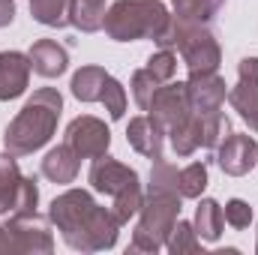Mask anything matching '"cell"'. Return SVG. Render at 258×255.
<instances>
[{
    "instance_id": "4dcf8cb0",
    "label": "cell",
    "mask_w": 258,
    "mask_h": 255,
    "mask_svg": "<svg viewBox=\"0 0 258 255\" xmlns=\"http://www.w3.org/2000/svg\"><path fill=\"white\" fill-rule=\"evenodd\" d=\"M156 90H159V81H156L147 69H138V72L132 75V96H135L138 108L147 111V105H150V99H153Z\"/></svg>"
},
{
    "instance_id": "603a6c76",
    "label": "cell",
    "mask_w": 258,
    "mask_h": 255,
    "mask_svg": "<svg viewBox=\"0 0 258 255\" xmlns=\"http://www.w3.org/2000/svg\"><path fill=\"white\" fill-rule=\"evenodd\" d=\"M171 135V147L177 156H192L195 147H201V117L192 114L189 120H183L177 129L168 132Z\"/></svg>"
},
{
    "instance_id": "e0dca14e",
    "label": "cell",
    "mask_w": 258,
    "mask_h": 255,
    "mask_svg": "<svg viewBox=\"0 0 258 255\" xmlns=\"http://www.w3.org/2000/svg\"><path fill=\"white\" fill-rule=\"evenodd\" d=\"M78 153L69 144H57L45 153L42 159V177H48L51 183H72L78 177Z\"/></svg>"
},
{
    "instance_id": "f546056e",
    "label": "cell",
    "mask_w": 258,
    "mask_h": 255,
    "mask_svg": "<svg viewBox=\"0 0 258 255\" xmlns=\"http://www.w3.org/2000/svg\"><path fill=\"white\" fill-rule=\"evenodd\" d=\"M159 84H165V81H171L174 78V72H177V57H174V51L171 48H159L150 60H147V66H144Z\"/></svg>"
},
{
    "instance_id": "7c38bea8",
    "label": "cell",
    "mask_w": 258,
    "mask_h": 255,
    "mask_svg": "<svg viewBox=\"0 0 258 255\" xmlns=\"http://www.w3.org/2000/svg\"><path fill=\"white\" fill-rule=\"evenodd\" d=\"M87 180H90V186H93L96 192H102V195H111V198H114L117 192L129 189V186H138V171L102 153V156H96V159H93Z\"/></svg>"
},
{
    "instance_id": "30bf717a",
    "label": "cell",
    "mask_w": 258,
    "mask_h": 255,
    "mask_svg": "<svg viewBox=\"0 0 258 255\" xmlns=\"http://www.w3.org/2000/svg\"><path fill=\"white\" fill-rule=\"evenodd\" d=\"M237 72H240V78L228 90V102L246 120V126L258 132V57H243Z\"/></svg>"
},
{
    "instance_id": "8fae6325",
    "label": "cell",
    "mask_w": 258,
    "mask_h": 255,
    "mask_svg": "<svg viewBox=\"0 0 258 255\" xmlns=\"http://www.w3.org/2000/svg\"><path fill=\"white\" fill-rule=\"evenodd\" d=\"M216 162L225 174L243 177L258 165V144L252 135H237L231 132L219 147H216Z\"/></svg>"
},
{
    "instance_id": "5b68a950",
    "label": "cell",
    "mask_w": 258,
    "mask_h": 255,
    "mask_svg": "<svg viewBox=\"0 0 258 255\" xmlns=\"http://www.w3.org/2000/svg\"><path fill=\"white\" fill-rule=\"evenodd\" d=\"M159 48H177L183 63L189 66V72H216V66L222 60L219 42L213 39V33L204 24H189L171 15V24L165 27V33L156 39Z\"/></svg>"
},
{
    "instance_id": "44dd1931",
    "label": "cell",
    "mask_w": 258,
    "mask_h": 255,
    "mask_svg": "<svg viewBox=\"0 0 258 255\" xmlns=\"http://www.w3.org/2000/svg\"><path fill=\"white\" fill-rule=\"evenodd\" d=\"M198 117H201V147L216 150L231 135V120L219 108L216 111H207V114H198Z\"/></svg>"
},
{
    "instance_id": "4316f807",
    "label": "cell",
    "mask_w": 258,
    "mask_h": 255,
    "mask_svg": "<svg viewBox=\"0 0 258 255\" xmlns=\"http://www.w3.org/2000/svg\"><path fill=\"white\" fill-rule=\"evenodd\" d=\"M177 180H180V171H177L171 162L156 159V162H153V168H150V183H147V192H174V195H180Z\"/></svg>"
},
{
    "instance_id": "7402d4cb",
    "label": "cell",
    "mask_w": 258,
    "mask_h": 255,
    "mask_svg": "<svg viewBox=\"0 0 258 255\" xmlns=\"http://www.w3.org/2000/svg\"><path fill=\"white\" fill-rule=\"evenodd\" d=\"M165 249H168L171 255H195V252H201L198 231H195L192 222L177 219L174 228H171V234H168V240H165Z\"/></svg>"
},
{
    "instance_id": "ac0fdd59",
    "label": "cell",
    "mask_w": 258,
    "mask_h": 255,
    "mask_svg": "<svg viewBox=\"0 0 258 255\" xmlns=\"http://www.w3.org/2000/svg\"><path fill=\"white\" fill-rule=\"evenodd\" d=\"M105 81H108V72L102 66H81L75 75H72V96L78 102H99L102 99V90H105Z\"/></svg>"
},
{
    "instance_id": "3957f363",
    "label": "cell",
    "mask_w": 258,
    "mask_h": 255,
    "mask_svg": "<svg viewBox=\"0 0 258 255\" xmlns=\"http://www.w3.org/2000/svg\"><path fill=\"white\" fill-rule=\"evenodd\" d=\"M171 24V12L162 0H117L105 12V33L114 42L159 39Z\"/></svg>"
},
{
    "instance_id": "7a4b0ae2",
    "label": "cell",
    "mask_w": 258,
    "mask_h": 255,
    "mask_svg": "<svg viewBox=\"0 0 258 255\" xmlns=\"http://www.w3.org/2000/svg\"><path fill=\"white\" fill-rule=\"evenodd\" d=\"M60 111H63V96L54 87H39L3 132L6 150L15 156H27L33 150L45 147L57 129Z\"/></svg>"
},
{
    "instance_id": "d590c367",
    "label": "cell",
    "mask_w": 258,
    "mask_h": 255,
    "mask_svg": "<svg viewBox=\"0 0 258 255\" xmlns=\"http://www.w3.org/2000/svg\"><path fill=\"white\" fill-rule=\"evenodd\" d=\"M255 252H258V243H255Z\"/></svg>"
},
{
    "instance_id": "5bb4252c",
    "label": "cell",
    "mask_w": 258,
    "mask_h": 255,
    "mask_svg": "<svg viewBox=\"0 0 258 255\" xmlns=\"http://www.w3.org/2000/svg\"><path fill=\"white\" fill-rule=\"evenodd\" d=\"M30 81V57L21 51H0V102L18 99Z\"/></svg>"
},
{
    "instance_id": "484cf974",
    "label": "cell",
    "mask_w": 258,
    "mask_h": 255,
    "mask_svg": "<svg viewBox=\"0 0 258 255\" xmlns=\"http://www.w3.org/2000/svg\"><path fill=\"white\" fill-rule=\"evenodd\" d=\"M177 189H180V198H201V192L207 189V165L192 162V165L180 168Z\"/></svg>"
},
{
    "instance_id": "d4e9b609",
    "label": "cell",
    "mask_w": 258,
    "mask_h": 255,
    "mask_svg": "<svg viewBox=\"0 0 258 255\" xmlns=\"http://www.w3.org/2000/svg\"><path fill=\"white\" fill-rule=\"evenodd\" d=\"M171 3H174V18L189 24H207L222 0H171Z\"/></svg>"
},
{
    "instance_id": "2e32d148",
    "label": "cell",
    "mask_w": 258,
    "mask_h": 255,
    "mask_svg": "<svg viewBox=\"0 0 258 255\" xmlns=\"http://www.w3.org/2000/svg\"><path fill=\"white\" fill-rule=\"evenodd\" d=\"M27 57H30V69H33L36 75H42V78H57V75H63L66 66H69L66 48L57 45L54 39H39V42H33L30 51H27Z\"/></svg>"
},
{
    "instance_id": "277c9868",
    "label": "cell",
    "mask_w": 258,
    "mask_h": 255,
    "mask_svg": "<svg viewBox=\"0 0 258 255\" xmlns=\"http://www.w3.org/2000/svg\"><path fill=\"white\" fill-rule=\"evenodd\" d=\"M180 219V195L174 192H147L144 201H141V210H138V225L132 231V252H150L156 255L174 222Z\"/></svg>"
},
{
    "instance_id": "d6a6232c",
    "label": "cell",
    "mask_w": 258,
    "mask_h": 255,
    "mask_svg": "<svg viewBox=\"0 0 258 255\" xmlns=\"http://www.w3.org/2000/svg\"><path fill=\"white\" fill-rule=\"evenodd\" d=\"M15 18V3L12 0H0V27H9Z\"/></svg>"
},
{
    "instance_id": "1f68e13d",
    "label": "cell",
    "mask_w": 258,
    "mask_h": 255,
    "mask_svg": "<svg viewBox=\"0 0 258 255\" xmlns=\"http://www.w3.org/2000/svg\"><path fill=\"white\" fill-rule=\"evenodd\" d=\"M222 213H225V222H228L231 228H237V231L249 228V222H252V207H249L243 198H231Z\"/></svg>"
},
{
    "instance_id": "52a82bcc",
    "label": "cell",
    "mask_w": 258,
    "mask_h": 255,
    "mask_svg": "<svg viewBox=\"0 0 258 255\" xmlns=\"http://www.w3.org/2000/svg\"><path fill=\"white\" fill-rule=\"evenodd\" d=\"M3 231L9 237V249L12 252H33V255H48L54 249V237H51V225L45 216H39L36 210L30 213H12L3 222Z\"/></svg>"
},
{
    "instance_id": "e575fe53",
    "label": "cell",
    "mask_w": 258,
    "mask_h": 255,
    "mask_svg": "<svg viewBox=\"0 0 258 255\" xmlns=\"http://www.w3.org/2000/svg\"><path fill=\"white\" fill-rule=\"evenodd\" d=\"M96 3H105V0H96Z\"/></svg>"
},
{
    "instance_id": "d6986e66",
    "label": "cell",
    "mask_w": 258,
    "mask_h": 255,
    "mask_svg": "<svg viewBox=\"0 0 258 255\" xmlns=\"http://www.w3.org/2000/svg\"><path fill=\"white\" fill-rule=\"evenodd\" d=\"M69 24L81 33H96L105 27V3L96 0H69Z\"/></svg>"
},
{
    "instance_id": "6da1fadb",
    "label": "cell",
    "mask_w": 258,
    "mask_h": 255,
    "mask_svg": "<svg viewBox=\"0 0 258 255\" xmlns=\"http://www.w3.org/2000/svg\"><path fill=\"white\" fill-rule=\"evenodd\" d=\"M48 219L78 252H102L117 243V216L111 207H99L87 189H66L57 195L48 207Z\"/></svg>"
},
{
    "instance_id": "f1b7e54d",
    "label": "cell",
    "mask_w": 258,
    "mask_h": 255,
    "mask_svg": "<svg viewBox=\"0 0 258 255\" xmlns=\"http://www.w3.org/2000/svg\"><path fill=\"white\" fill-rule=\"evenodd\" d=\"M102 105H105V111L111 114V120H120L123 114H126V90H123V84L117 81V78H111L108 75V81H105V90H102V99H99Z\"/></svg>"
},
{
    "instance_id": "ffe728a7",
    "label": "cell",
    "mask_w": 258,
    "mask_h": 255,
    "mask_svg": "<svg viewBox=\"0 0 258 255\" xmlns=\"http://www.w3.org/2000/svg\"><path fill=\"white\" fill-rule=\"evenodd\" d=\"M195 231H198V237L201 240H219L222 237V228H225V213H222V207L213 201V198H201V204H198V210H195Z\"/></svg>"
},
{
    "instance_id": "836d02e7",
    "label": "cell",
    "mask_w": 258,
    "mask_h": 255,
    "mask_svg": "<svg viewBox=\"0 0 258 255\" xmlns=\"http://www.w3.org/2000/svg\"><path fill=\"white\" fill-rule=\"evenodd\" d=\"M0 252H12V249H9V237H6L3 225H0Z\"/></svg>"
},
{
    "instance_id": "8992f818",
    "label": "cell",
    "mask_w": 258,
    "mask_h": 255,
    "mask_svg": "<svg viewBox=\"0 0 258 255\" xmlns=\"http://www.w3.org/2000/svg\"><path fill=\"white\" fill-rule=\"evenodd\" d=\"M39 204L36 177H24L18 171L15 153H0V216L30 213Z\"/></svg>"
},
{
    "instance_id": "ba28073f",
    "label": "cell",
    "mask_w": 258,
    "mask_h": 255,
    "mask_svg": "<svg viewBox=\"0 0 258 255\" xmlns=\"http://www.w3.org/2000/svg\"><path fill=\"white\" fill-rule=\"evenodd\" d=\"M147 111L162 126L165 135L171 129H177L183 120H189L195 111L189 105V96H186V81H165V84H159V90L153 93Z\"/></svg>"
},
{
    "instance_id": "83f0119b",
    "label": "cell",
    "mask_w": 258,
    "mask_h": 255,
    "mask_svg": "<svg viewBox=\"0 0 258 255\" xmlns=\"http://www.w3.org/2000/svg\"><path fill=\"white\" fill-rule=\"evenodd\" d=\"M141 201H144L141 183H138V186H129V189H123V192H117V195H114L111 213H114V216H117V222L123 225V222H129V219L141 210Z\"/></svg>"
},
{
    "instance_id": "4fadbf2b",
    "label": "cell",
    "mask_w": 258,
    "mask_h": 255,
    "mask_svg": "<svg viewBox=\"0 0 258 255\" xmlns=\"http://www.w3.org/2000/svg\"><path fill=\"white\" fill-rule=\"evenodd\" d=\"M186 96H189V105L195 114L216 111L225 102V81L216 72H189Z\"/></svg>"
},
{
    "instance_id": "9a60e30c",
    "label": "cell",
    "mask_w": 258,
    "mask_h": 255,
    "mask_svg": "<svg viewBox=\"0 0 258 255\" xmlns=\"http://www.w3.org/2000/svg\"><path fill=\"white\" fill-rule=\"evenodd\" d=\"M126 141L132 150H138L147 159H162V144H165V132L162 126L147 114V117H132L126 126Z\"/></svg>"
},
{
    "instance_id": "9c48e42d",
    "label": "cell",
    "mask_w": 258,
    "mask_h": 255,
    "mask_svg": "<svg viewBox=\"0 0 258 255\" xmlns=\"http://www.w3.org/2000/svg\"><path fill=\"white\" fill-rule=\"evenodd\" d=\"M66 144L81 156V159H96L102 153H108L111 147V129L105 126L99 117L81 114L66 126Z\"/></svg>"
},
{
    "instance_id": "cb8c5ba5",
    "label": "cell",
    "mask_w": 258,
    "mask_h": 255,
    "mask_svg": "<svg viewBox=\"0 0 258 255\" xmlns=\"http://www.w3.org/2000/svg\"><path fill=\"white\" fill-rule=\"evenodd\" d=\"M30 15L45 27L69 24V0H30Z\"/></svg>"
}]
</instances>
